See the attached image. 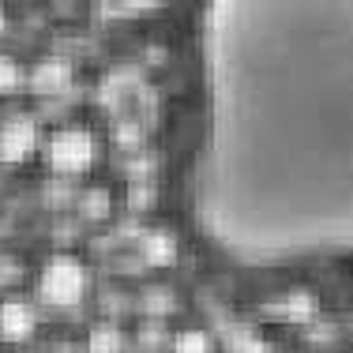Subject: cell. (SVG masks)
<instances>
[{
	"label": "cell",
	"mask_w": 353,
	"mask_h": 353,
	"mask_svg": "<svg viewBox=\"0 0 353 353\" xmlns=\"http://www.w3.org/2000/svg\"><path fill=\"white\" fill-rule=\"evenodd\" d=\"M15 274H19V267H15L12 259H0V285H4V282H15Z\"/></svg>",
	"instance_id": "cell-10"
},
{
	"label": "cell",
	"mask_w": 353,
	"mask_h": 353,
	"mask_svg": "<svg viewBox=\"0 0 353 353\" xmlns=\"http://www.w3.org/2000/svg\"><path fill=\"white\" fill-rule=\"evenodd\" d=\"M72 79V68L64 61H41L34 72H30V87L38 90V94H57V90H64Z\"/></svg>",
	"instance_id": "cell-6"
},
{
	"label": "cell",
	"mask_w": 353,
	"mask_h": 353,
	"mask_svg": "<svg viewBox=\"0 0 353 353\" xmlns=\"http://www.w3.org/2000/svg\"><path fill=\"white\" fill-rule=\"evenodd\" d=\"M199 61L203 237L248 267L353 252V0H214Z\"/></svg>",
	"instance_id": "cell-1"
},
{
	"label": "cell",
	"mask_w": 353,
	"mask_h": 353,
	"mask_svg": "<svg viewBox=\"0 0 353 353\" xmlns=\"http://www.w3.org/2000/svg\"><path fill=\"white\" fill-rule=\"evenodd\" d=\"M147 259H154V263H170L173 259V241L170 237H147Z\"/></svg>",
	"instance_id": "cell-7"
},
{
	"label": "cell",
	"mask_w": 353,
	"mask_h": 353,
	"mask_svg": "<svg viewBox=\"0 0 353 353\" xmlns=\"http://www.w3.org/2000/svg\"><path fill=\"white\" fill-rule=\"evenodd\" d=\"M23 83V72L12 57H0V90H15Z\"/></svg>",
	"instance_id": "cell-8"
},
{
	"label": "cell",
	"mask_w": 353,
	"mask_h": 353,
	"mask_svg": "<svg viewBox=\"0 0 353 353\" xmlns=\"http://www.w3.org/2000/svg\"><path fill=\"white\" fill-rule=\"evenodd\" d=\"M87 293V267L75 256H53L46 267H41L38 279V297L53 308H72L83 301Z\"/></svg>",
	"instance_id": "cell-2"
},
{
	"label": "cell",
	"mask_w": 353,
	"mask_h": 353,
	"mask_svg": "<svg viewBox=\"0 0 353 353\" xmlns=\"http://www.w3.org/2000/svg\"><path fill=\"white\" fill-rule=\"evenodd\" d=\"M98 143L87 128H61L49 136V165L57 173H83L94 165Z\"/></svg>",
	"instance_id": "cell-3"
},
{
	"label": "cell",
	"mask_w": 353,
	"mask_h": 353,
	"mask_svg": "<svg viewBox=\"0 0 353 353\" xmlns=\"http://www.w3.org/2000/svg\"><path fill=\"white\" fill-rule=\"evenodd\" d=\"M38 147V124L30 117H12L0 124V158L4 162H23Z\"/></svg>",
	"instance_id": "cell-4"
},
{
	"label": "cell",
	"mask_w": 353,
	"mask_h": 353,
	"mask_svg": "<svg viewBox=\"0 0 353 353\" xmlns=\"http://www.w3.org/2000/svg\"><path fill=\"white\" fill-rule=\"evenodd\" d=\"M34 327H38V316L30 305H23V301H4V305H0V334H4V339L23 342V339L34 334Z\"/></svg>",
	"instance_id": "cell-5"
},
{
	"label": "cell",
	"mask_w": 353,
	"mask_h": 353,
	"mask_svg": "<svg viewBox=\"0 0 353 353\" xmlns=\"http://www.w3.org/2000/svg\"><path fill=\"white\" fill-rule=\"evenodd\" d=\"M173 353H207V339H203V334H196V331H188V334L176 339Z\"/></svg>",
	"instance_id": "cell-9"
}]
</instances>
